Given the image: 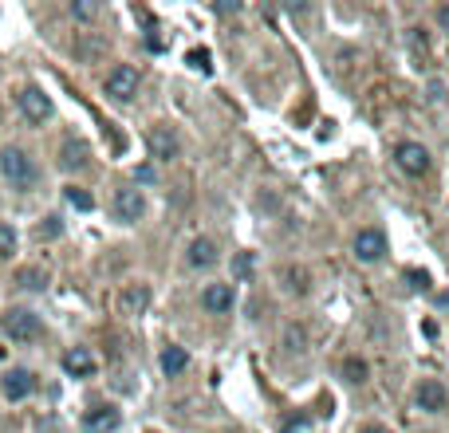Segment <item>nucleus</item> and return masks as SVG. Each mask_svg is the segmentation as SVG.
Returning a JSON list of instances; mask_svg holds the SVG:
<instances>
[{
  "label": "nucleus",
  "instance_id": "28",
  "mask_svg": "<svg viewBox=\"0 0 449 433\" xmlns=\"http://www.w3.org/2000/svg\"><path fill=\"white\" fill-rule=\"evenodd\" d=\"M233 272H237V276H248V272H253V256L241 252L237 260H233Z\"/></svg>",
  "mask_w": 449,
  "mask_h": 433
},
{
  "label": "nucleus",
  "instance_id": "14",
  "mask_svg": "<svg viewBox=\"0 0 449 433\" xmlns=\"http://www.w3.org/2000/svg\"><path fill=\"white\" fill-rule=\"evenodd\" d=\"M201 304H205V311H213V315L233 311V284H209V288L201 292Z\"/></svg>",
  "mask_w": 449,
  "mask_h": 433
},
{
  "label": "nucleus",
  "instance_id": "10",
  "mask_svg": "<svg viewBox=\"0 0 449 433\" xmlns=\"http://www.w3.org/2000/svg\"><path fill=\"white\" fill-rule=\"evenodd\" d=\"M146 142H150V158L158 161H174L181 154V138L174 134V127H154Z\"/></svg>",
  "mask_w": 449,
  "mask_h": 433
},
{
  "label": "nucleus",
  "instance_id": "16",
  "mask_svg": "<svg viewBox=\"0 0 449 433\" xmlns=\"http://www.w3.org/2000/svg\"><path fill=\"white\" fill-rule=\"evenodd\" d=\"M146 304H150V288H146V284H130V288L119 296L122 315H142Z\"/></svg>",
  "mask_w": 449,
  "mask_h": 433
},
{
  "label": "nucleus",
  "instance_id": "31",
  "mask_svg": "<svg viewBox=\"0 0 449 433\" xmlns=\"http://www.w3.org/2000/svg\"><path fill=\"white\" fill-rule=\"evenodd\" d=\"M359 433H390V429H386V425H379V422H374V425H363Z\"/></svg>",
  "mask_w": 449,
  "mask_h": 433
},
{
  "label": "nucleus",
  "instance_id": "19",
  "mask_svg": "<svg viewBox=\"0 0 449 433\" xmlns=\"http://www.w3.org/2000/svg\"><path fill=\"white\" fill-rule=\"evenodd\" d=\"M366 374H371V370H366L363 358H355V355L343 358V378H347L351 386H363V383H366Z\"/></svg>",
  "mask_w": 449,
  "mask_h": 433
},
{
  "label": "nucleus",
  "instance_id": "15",
  "mask_svg": "<svg viewBox=\"0 0 449 433\" xmlns=\"http://www.w3.org/2000/svg\"><path fill=\"white\" fill-rule=\"evenodd\" d=\"M186 260H189V268H213V264H217V245H213L209 237H197L194 245H189Z\"/></svg>",
  "mask_w": 449,
  "mask_h": 433
},
{
  "label": "nucleus",
  "instance_id": "6",
  "mask_svg": "<svg viewBox=\"0 0 449 433\" xmlns=\"http://www.w3.org/2000/svg\"><path fill=\"white\" fill-rule=\"evenodd\" d=\"M20 114H24L28 122H36V127H40V122H48L51 114H56V107H51V99L48 95L40 91V87H24V91H20Z\"/></svg>",
  "mask_w": 449,
  "mask_h": 433
},
{
  "label": "nucleus",
  "instance_id": "32",
  "mask_svg": "<svg viewBox=\"0 0 449 433\" xmlns=\"http://www.w3.org/2000/svg\"><path fill=\"white\" fill-rule=\"evenodd\" d=\"M438 307H441V311H449V292H441V296H438Z\"/></svg>",
  "mask_w": 449,
  "mask_h": 433
},
{
  "label": "nucleus",
  "instance_id": "20",
  "mask_svg": "<svg viewBox=\"0 0 449 433\" xmlns=\"http://www.w3.org/2000/svg\"><path fill=\"white\" fill-rule=\"evenodd\" d=\"M284 288L292 296H307V272L304 268H284Z\"/></svg>",
  "mask_w": 449,
  "mask_h": 433
},
{
  "label": "nucleus",
  "instance_id": "21",
  "mask_svg": "<svg viewBox=\"0 0 449 433\" xmlns=\"http://www.w3.org/2000/svg\"><path fill=\"white\" fill-rule=\"evenodd\" d=\"M68 201L75 205V209H83V213H91V209H95V197L87 193V189H79V186H71V189H68Z\"/></svg>",
  "mask_w": 449,
  "mask_h": 433
},
{
  "label": "nucleus",
  "instance_id": "4",
  "mask_svg": "<svg viewBox=\"0 0 449 433\" xmlns=\"http://www.w3.org/2000/svg\"><path fill=\"white\" fill-rule=\"evenodd\" d=\"M394 161H398V170L410 173V178H422L430 170V150L422 142H398L394 146Z\"/></svg>",
  "mask_w": 449,
  "mask_h": 433
},
{
  "label": "nucleus",
  "instance_id": "24",
  "mask_svg": "<svg viewBox=\"0 0 449 433\" xmlns=\"http://www.w3.org/2000/svg\"><path fill=\"white\" fill-rule=\"evenodd\" d=\"M95 12H99V4H87V0H75V4H71V16L75 20H95Z\"/></svg>",
  "mask_w": 449,
  "mask_h": 433
},
{
  "label": "nucleus",
  "instance_id": "26",
  "mask_svg": "<svg viewBox=\"0 0 449 433\" xmlns=\"http://www.w3.org/2000/svg\"><path fill=\"white\" fill-rule=\"evenodd\" d=\"M134 181H142V186H154V181H158V170H154V166H138V170H134Z\"/></svg>",
  "mask_w": 449,
  "mask_h": 433
},
{
  "label": "nucleus",
  "instance_id": "13",
  "mask_svg": "<svg viewBox=\"0 0 449 433\" xmlns=\"http://www.w3.org/2000/svg\"><path fill=\"white\" fill-rule=\"evenodd\" d=\"M87 158H91V146H87L83 138H68L63 150H60V170L75 173V170H83L87 166Z\"/></svg>",
  "mask_w": 449,
  "mask_h": 433
},
{
  "label": "nucleus",
  "instance_id": "8",
  "mask_svg": "<svg viewBox=\"0 0 449 433\" xmlns=\"http://www.w3.org/2000/svg\"><path fill=\"white\" fill-rule=\"evenodd\" d=\"M414 402H418L422 414H441V410L449 406V390L438 383V378H422L418 390H414Z\"/></svg>",
  "mask_w": 449,
  "mask_h": 433
},
{
  "label": "nucleus",
  "instance_id": "22",
  "mask_svg": "<svg viewBox=\"0 0 449 433\" xmlns=\"http://www.w3.org/2000/svg\"><path fill=\"white\" fill-rule=\"evenodd\" d=\"M12 252H16V229L0 221V256H12Z\"/></svg>",
  "mask_w": 449,
  "mask_h": 433
},
{
  "label": "nucleus",
  "instance_id": "5",
  "mask_svg": "<svg viewBox=\"0 0 449 433\" xmlns=\"http://www.w3.org/2000/svg\"><path fill=\"white\" fill-rule=\"evenodd\" d=\"M110 213H115V221H122V225H134V221H142V213H146V197L138 193V189H119L115 193V201H110Z\"/></svg>",
  "mask_w": 449,
  "mask_h": 433
},
{
  "label": "nucleus",
  "instance_id": "3",
  "mask_svg": "<svg viewBox=\"0 0 449 433\" xmlns=\"http://www.w3.org/2000/svg\"><path fill=\"white\" fill-rule=\"evenodd\" d=\"M102 91H107L115 102H130V99L138 95V71L130 68V63H119V68H115V71L107 75Z\"/></svg>",
  "mask_w": 449,
  "mask_h": 433
},
{
  "label": "nucleus",
  "instance_id": "29",
  "mask_svg": "<svg viewBox=\"0 0 449 433\" xmlns=\"http://www.w3.org/2000/svg\"><path fill=\"white\" fill-rule=\"evenodd\" d=\"M43 237H56V232H63V225H60V217H43Z\"/></svg>",
  "mask_w": 449,
  "mask_h": 433
},
{
  "label": "nucleus",
  "instance_id": "30",
  "mask_svg": "<svg viewBox=\"0 0 449 433\" xmlns=\"http://www.w3.org/2000/svg\"><path fill=\"white\" fill-rule=\"evenodd\" d=\"M438 24H441V32H449V4H441L438 9Z\"/></svg>",
  "mask_w": 449,
  "mask_h": 433
},
{
  "label": "nucleus",
  "instance_id": "9",
  "mask_svg": "<svg viewBox=\"0 0 449 433\" xmlns=\"http://www.w3.org/2000/svg\"><path fill=\"white\" fill-rule=\"evenodd\" d=\"M0 390H4V398L9 402H24L28 394L36 390V374L24 370V366H12V370L0 378Z\"/></svg>",
  "mask_w": 449,
  "mask_h": 433
},
{
  "label": "nucleus",
  "instance_id": "11",
  "mask_svg": "<svg viewBox=\"0 0 449 433\" xmlns=\"http://www.w3.org/2000/svg\"><path fill=\"white\" fill-rule=\"evenodd\" d=\"M122 425V414L115 406H91L83 414V429L87 433H115Z\"/></svg>",
  "mask_w": 449,
  "mask_h": 433
},
{
  "label": "nucleus",
  "instance_id": "25",
  "mask_svg": "<svg viewBox=\"0 0 449 433\" xmlns=\"http://www.w3.org/2000/svg\"><path fill=\"white\" fill-rule=\"evenodd\" d=\"M213 12H217V16H237V12H241V0H217V4H213Z\"/></svg>",
  "mask_w": 449,
  "mask_h": 433
},
{
  "label": "nucleus",
  "instance_id": "2",
  "mask_svg": "<svg viewBox=\"0 0 449 433\" xmlns=\"http://www.w3.org/2000/svg\"><path fill=\"white\" fill-rule=\"evenodd\" d=\"M0 331L9 335L12 343H36L43 335V323L36 311H24V307H12V311L0 315Z\"/></svg>",
  "mask_w": 449,
  "mask_h": 433
},
{
  "label": "nucleus",
  "instance_id": "1",
  "mask_svg": "<svg viewBox=\"0 0 449 433\" xmlns=\"http://www.w3.org/2000/svg\"><path fill=\"white\" fill-rule=\"evenodd\" d=\"M0 173H4V181H9L12 189H36V181H40V166L32 161V154H24L20 146H4L0 150Z\"/></svg>",
  "mask_w": 449,
  "mask_h": 433
},
{
  "label": "nucleus",
  "instance_id": "27",
  "mask_svg": "<svg viewBox=\"0 0 449 433\" xmlns=\"http://www.w3.org/2000/svg\"><path fill=\"white\" fill-rule=\"evenodd\" d=\"M189 63H194V68H197V71H209V51H205V48L189 51Z\"/></svg>",
  "mask_w": 449,
  "mask_h": 433
},
{
  "label": "nucleus",
  "instance_id": "12",
  "mask_svg": "<svg viewBox=\"0 0 449 433\" xmlns=\"http://www.w3.org/2000/svg\"><path fill=\"white\" fill-rule=\"evenodd\" d=\"M63 370H68L71 378H91L95 374V355L87 347H68L63 351Z\"/></svg>",
  "mask_w": 449,
  "mask_h": 433
},
{
  "label": "nucleus",
  "instance_id": "7",
  "mask_svg": "<svg viewBox=\"0 0 449 433\" xmlns=\"http://www.w3.org/2000/svg\"><path fill=\"white\" fill-rule=\"evenodd\" d=\"M351 248H355V260L379 264L382 256H386V237H382V229H359L355 240H351Z\"/></svg>",
  "mask_w": 449,
  "mask_h": 433
},
{
  "label": "nucleus",
  "instance_id": "23",
  "mask_svg": "<svg viewBox=\"0 0 449 433\" xmlns=\"http://www.w3.org/2000/svg\"><path fill=\"white\" fill-rule=\"evenodd\" d=\"M284 343H288V351H296V355H304V343H307V335L300 331V327H288V335H284Z\"/></svg>",
  "mask_w": 449,
  "mask_h": 433
},
{
  "label": "nucleus",
  "instance_id": "18",
  "mask_svg": "<svg viewBox=\"0 0 449 433\" xmlns=\"http://www.w3.org/2000/svg\"><path fill=\"white\" fill-rule=\"evenodd\" d=\"M16 288L43 292V288H48V272H43V268H20V272H16Z\"/></svg>",
  "mask_w": 449,
  "mask_h": 433
},
{
  "label": "nucleus",
  "instance_id": "17",
  "mask_svg": "<svg viewBox=\"0 0 449 433\" xmlns=\"http://www.w3.org/2000/svg\"><path fill=\"white\" fill-rule=\"evenodd\" d=\"M186 366H189L186 347H166V351H162V370H166V378H178Z\"/></svg>",
  "mask_w": 449,
  "mask_h": 433
}]
</instances>
